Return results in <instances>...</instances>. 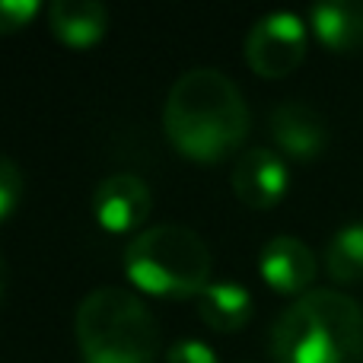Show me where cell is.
Listing matches in <instances>:
<instances>
[{
	"label": "cell",
	"mask_w": 363,
	"mask_h": 363,
	"mask_svg": "<svg viewBox=\"0 0 363 363\" xmlns=\"http://www.w3.org/2000/svg\"><path fill=\"white\" fill-rule=\"evenodd\" d=\"M249 106L239 86L217 67H191L172 83L163 106L169 144L194 163H220L249 134Z\"/></svg>",
	"instance_id": "1"
},
{
	"label": "cell",
	"mask_w": 363,
	"mask_h": 363,
	"mask_svg": "<svg viewBox=\"0 0 363 363\" xmlns=\"http://www.w3.org/2000/svg\"><path fill=\"white\" fill-rule=\"evenodd\" d=\"M274 363H360L363 309L341 290H309L271 328Z\"/></svg>",
	"instance_id": "2"
},
{
	"label": "cell",
	"mask_w": 363,
	"mask_h": 363,
	"mask_svg": "<svg viewBox=\"0 0 363 363\" xmlns=\"http://www.w3.org/2000/svg\"><path fill=\"white\" fill-rule=\"evenodd\" d=\"M74 328L83 363H157V315L125 287H96L83 296Z\"/></svg>",
	"instance_id": "3"
},
{
	"label": "cell",
	"mask_w": 363,
	"mask_h": 363,
	"mask_svg": "<svg viewBox=\"0 0 363 363\" xmlns=\"http://www.w3.org/2000/svg\"><path fill=\"white\" fill-rule=\"evenodd\" d=\"M213 258L207 242L182 223L140 230L125 245V274L153 296H198L211 284Z\"/></svg>",
	"instance_id": "4"
},
{
	"label": "cell",
	"mask_w": 363,
	"mask_h": 363,
	"mask_svg": "<svg viewBox=\"0 0 363 363\" xmlns=\"http://www.w3.org/2000/svg\"><path fill=\"white\" fill-rule=\"evenodd\" d=\"M306 45V23L296 13H268L245 35V61L264 80H281L303 64Z\"/></svg>",
	"instance_id": "5"
},
{
	"label": "cell",
	"mask_w": 363,
	"mask_h": 363,
	"mask_svg": "<svg viewBox=\"0 0 363 363\" xmlns=\"http://www.w3.org/2000/svg\"><path fill=\"white\" fill-rule=\"evenodd\" d=\"M150 188L134 172H115L102 179L93 191V217L102 230L115 233H134L150 217Z\"/></svg>",
	"instance_id": "6"
},
{
	"label": "cell",
	"mask_w": 363,
	"mask_h": 363,
	"mask_svg": "<svg viewBox=\"0 0 363 363\" xmlns=\"http://www.w3.org/2000/svg\"><path fill=\"white\" fill-rule=\"evenodd\" d=\"M258 271H262V281L271 290L287 296H303L313 287L319 262L303 239L274 236L264 242L262 255H258Z\"/></svg>",
	"instance_id": "7"
},
{
	"label": "cell",
	"mask_w": 363,
	"mask_h": 363,
	"mask_svg": "<svg viewBox=\"0 0 363 363\" xmlns=\"http://www.w3.org/2000/svg\"><path fill=\"white\" fill-rule=\"evenodd\" d=\"M268 131L274 138V144L281 147L287 157L294 160H309L322 157V150L328 147V125L313 106L306 102L287 99L271 112L268 118Z\"/></svg>",
	"instance_id": "8"
},
{
	"label": "cell",
	"mask_w": 363,
	"mask_h": 363,
	"mask_svg": "<svg viewBox=\"0 0 363 363\" xmlns=\"http://www.w3.org/2000/svg\"><path fill=\"white\" fill-rule=\"evenodd\" d=\"M233 191L242 204L255 207V211H268L287 191V166L268 147L242 150L233 166Z\"/></svg>",
	"instance_id": "9"
},
{
	"label": "cell",
	"mask_w": 363,
	"mask_h": 363,
	"mask_svg": "<svg viewBox=\"0 0 363 363\" xmlns=\"http://www.w3.org/2000/svg\"><path fill=\"white\" fill-rule=\"evenodd\" d=\"M48 29L67 48H89L108 29V10L99 0H55L48 6Z\"/></svg>",
	"instance_id": "10"
},
{
	"label": "cell",
	"mask_w": 363,
	"mask_h": 363,
	"mask_svg": "<svg viewBox=\"0 0 363 363\" xmlns=\"http://www.w3.org/2000/svg\"><path fill=\"white\" fill-rule=\"evenodd\" d=\"M313 32L325 48L351 55L363 48V0H328L309 10Z\"/></svg>",
	"instance_id": "11"
},
{
	"label": "cell",
	"mask_w": 363,
	"mask_h": 363,
	"mask_svg": "<svg viewBox=\"0 0 363 363\" xmlns=\"http://www.w3.org/2000/svg\"><path fill=\"white\" fill-rule=\"evenodd\" d=\"M201 322L213 332H239L252 319V294L236 281H211L194 296Z\"/></svg>",
	"instance_id": "12"
},
{
	"label": "cell",
	"mask_w": 363,
	"mask_h": 363,
	"mask_svg": "<svg viewBox=\"0 0 363 363\" xmlns=\"http://www.w3.org/2000/svg\"><path fill=\"white\" fill-rule=\"evenodd\" d=\"M325 268L332 281L360 284L363 281V220L347 223L328 239L325 245Z\"/></svg>",
	"instance_id": "13"
},
{
	"label": "cell",
	"mask_w": 363,
	"mask_h": 363,
	"mask_svg": "<svg viewBox=\"0 0 363 363\" xmlns=\"http://www.w3.org/2000/svg\"><path fill=\"white\" fill-rule=\"evenodd\" d=\"M23 198V172L10 157H0V220H6Z\"/></svg>",
	"instance_id": "14"
},
{
	"label": "cell",
	"mask_w": 363,
	"mask_h": 363,
	"mask_svg": "<svg viewBox=\"0 0 363 363\" xmlns=\"http://www.w3.org/2000/svg\"><path fill=\"white\" fill-rule=\"evenodd\" d=\"M42 6L35 0H0V35L19 32L38 16Z\"/></svg>",
	"instance_id": "15"
},
{
	"label": "cell",
	"mask_w": 363,
	"mask_h": 363,
	"mask_svg": "<svg viewBox=\"0 0 363 363\" xmlns=\"http://www.w3.org/2000/svg\"><path fill=\"white\" fill-rule=\"evenodd\" d=\"M166 363H217V354H213V347L204 345V341L182 338L169 347Z\"/></svg>",
	"instance_id": "16"
},
{
	"label": "cell",
	"mask_w": 363,
	"mask_h": 363,
	"mask_svg": "<svg viewBox=\"0 0 363 363\" xmlns=\"http://www.w3.org/2000/svg\"><path fill=\"white\" fill-rule=\"evenodd\" d=\"M6 294V262H4V252H0V303H4Z\"/></svg>",
	"instance_id": "17"
}]
</instances>
